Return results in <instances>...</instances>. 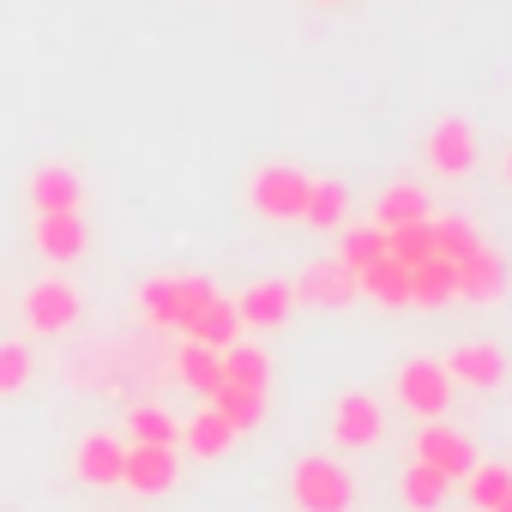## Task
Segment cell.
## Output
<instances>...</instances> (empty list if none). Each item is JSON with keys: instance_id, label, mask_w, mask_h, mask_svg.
<instances>
[{"instance_id": "8fae6325", "label": "cell", "mask_w": 512, "mask_h": 512, "mask_svg": "<svg viewBox=\"0 0 512 512\" xmlns=\"http://www.w3.org/2000/svg\"><path fill=\"white\" fill-rule=\"evenodd\" d=\"M85 217L79 211H43L37 217V247H43V260L49 266H73L79 253H85Z\"/></svg>"}, {"instance_id": "30bf717a", "label": "cell", "mask_w": 512, "mask_h": 512, "mask_svg": "<svg viewBox=\"0 0 512 512\" xmlns=\"http://www.w3.org/2000/svg\"><path fill=\"white\" fill-rule=\"evenodd\" d=\"M290 308H296V290H290V284H278V278H266V284H247V290L235 296V314H241V326H260V332L284 326V320H290Z\"/></svg>"}, {"instance_id": "9a60e30c", "label": "cell", "mask_w": 512, "mask_h": 512, "mask_svg": "<svg viewBox=\"0 0 512 512\" xmlns=\"http://www.w3.org/2000/svg\"><path fill=\"white\" fill-rule=\"evenodd\" d=\"M121 470H127V446L115 434H85L79 440V476L91 488H121Z\"/></svg>"}, {"instance_id": "836d02e7", "label": "cell", "mask_w": 512, "mask_h": 512, "mask_svg": "<svg viewBox=\"0 0 512 512\" xmlns=\"http://www.w3.org/2000/svg\"><path fill=\"white\" fill-rule=\"evenodd\" d=\"M506 181H512V151H506Z\"/></svg>"}, {"instance_id": "603a6c76", "label": "cell", "mask_w": 512, "mask_h": 512, "mask_svg": "<svg viewBox=\"0 0 512 512\" xmlns=\"http://www.w3.org/2000/svg\"><path fill=\"white\" fill-rule=\"evenodd\" d=\"M422 217H428V193L410 187V181L386 187L380 205H374V223H380V229H404V223H422Z\"/></svg>"}, {"instance_id": "44dd1931", "label": "cell", "mask_w": 512, "mask_h": 512, "mask_svg": "<svg viewBox=\"0 0 512 512\" xmlns=\"http://www.w3.org/2000/svg\"><path fill=\"white\" fill-rule=\"evenodd\" d=\"M217 356H223V380H229V386H253V392L272 386V356H266L260 344H241V338H235V344L217 350Z\"/></svg>"}, {"instance_id": "ac0fdd59", "label": "cell", "mask_w": 512, "mask_h": 512, "mask_svg": "<svg viewBox=\"0 0 512 512\" xmlns=\"http://www.w3.org/2000/svg\"><path fill=\"white\" fill-rule=\"evenodd\" d=\"M187 338H193V344H205V350H229V344L241 338V314H235V302H229V296H211V302L193 314Z\"/></svg>"}, {"instance_id": "9c48e42d", "label": "cell", "mask_w": 512, "mask_h": 512, "mask_svg": "<svg viewBox=\"0 0 512 512\" xmlns=\"http://www.w3.org/2000/svg\"><path fill=\"white\" fill-rule=\"evenodd\" d=\"M175 476H181L175 446H127V470H121V482H127L133 494H169Z\"/></svg>"}, {"instance_id": "7402d4cb", "label": "cell", "mask_w": 512, "mask_h": 512, "mask_svg": "<svg viewBox=\"0 0 512 512\" xmlns=\"http://www.w3.org/2000/svg\"><path fill=\"white\" fill-rule=\"evenodd\" d=\"M175 374H181V386H193V392H199V398H211V392H217V386H223V356H217V350H205V344H193V338H187V344H181V350H175Z\"/></svg>"}, {"instance_id": "2e32d148", "label": "cell", "mask_w": 512, "mask_h": 512, "mask_svg": "<svg viewBox=\"0 0 512 512\" xmlns=\"http://www.w3.org/2000/svg\"><path fill=\"white\" fill-rule=\"evenodd\" d=\"M446 302H458V266L428 253L422 266H410V308H446Z\"/></svg>"}, {"instance_id": "1f68e13d", "label": "cell", "mask_w": 512, "mask_h": 512, "mask_svg": "<svg viewBox=\"0 0 512 512\" xmlns=\"http://www.w3.org/2000/svg\"><path fill=\"white\" fill-rule=\"evenodd\" d=\"M31 374H37V356H31L19 338H7V344H0V398L25 392V386H31Z\"/></svg>"}, {"instance_id": "484cf974", "label": "cell", "mask_w": 512, "mask_h": 512, "mask_svg": "<svg viewBox=\"0 0 512 512\" xmlns=\"http://www.w3.org/2000/svg\"><path fill=\"white\" fill-rule=\"evenodd\" d=\"M386 253H392L398 266H422L428 253H434V217L404 223V229H386Z\"/></svg>"}, {"instance_id": "7a4b0ae2", "label": "cell", "mask_w": 512, "mask_h": 512, "mask_svg": "<svg viewBox=\"0 0 512 512\" xmlns=\"http://www.w3.org/2000/svg\"><path fill=\"white\" fill-rule=\"evenodd\" d=\"M290 500H296L302 512H350L356 482H350V470H344L338 458L314 452V458H302V464L290 470Z\"/></svg>"}, {"instance_id": "4fadbf2b", "label": "cell", "mask_w": 512, "mask_h": 512, "mask_svg": "<svg viewBox=\"0 0 512 512\" xmlns=\"http://www.w3.org/2000/svg\"><path fill=\"white\" fill-rule=\"evenodd\" d=\"M25 314H31L37 332H67V326L79 320V290L61 284V278H49V284H37V290L25 296Z\"/></svg>"}, {"instance_id": "52a82bcc", "label": "cell", "mask_w": 512, "mask_h": 512, "mask_svg": "<svg viewBox=\"0 0 512 512\" xmlns=\"http://www.w3.org/2000/svg\"><path fill=\"white\" fill-rule=\"evenodd\" d=\"M422 151H428L434 175H470L476 169V127L464 115H446V121H434V133H428Z\"/></svg>"}, {"instance_id": "277c9868", "label": "cell", "mask_w": 512, "mask_h": 512, "mask_svg": "<svg viewBox=\"0 0 512 512\" xmlns=\"http://www.w3.org/2000/svg\"><path fill=\"white\" fill-rule=\"evenodd\" d=\"M386 440V410L374 392H344L332 404V446L338 452H368Z\"/></svg>"}, {"instance_id": "f546056e", "label": "cell", "mask_w": 512, "mask_h": 512, "mask_svg": "<svg viewBox=\"0 0 512 512\" xmlns=\"http://www.w3.org/2000/svg\"><path fill=\"white\" fill-rule=\"evenodd\" d=\"M127 434H133V446H175V440H181V428H175L169 410H157V404H139V410L127 416Z\"/></svg>"}, {"instance_id": "f1b7e54d", "label": "cell", "mask_w": 512, "mask_h": 512, "mask_svg": "<svg viewBox=\"0 0 512 512\" xmlns=\"http://www.w3.org/2000/svg\"><path fill=\"white\" fill-rule=\"evenodd\" d=\"M338 260H344L350 272H368L374 260H386V229H380V223H368V229H350V235L338 241Z\"/></svg>"}, {"instance_id": "3957f363", "label": "cell", "mask_w": 512, "mask_h": 512, "mask_svg": "<svg viewBox=\"0 0 512 512\" xmlns=\"http://www.w3.org/2000/svg\"><path fill=\"white\" fill-rule=\"evenodd\" d=\"M247 205L260 217H272V223H290L308 205V175L290 169V163H266L260 175H253V187H247Z\"/></svg>"}, {"instance_id": "83f0119b", "label": "cell", "mask_w": 512, "mask_h": 512, "mask_svg": "<svg viewBox=\"0 0 512 512\" xmlns=\"http://www.w3.org/2000/svg\"><path fill=\"white\" fill-rule=\"evenodd\" d=\"M476 247H482V235H476V229H470L464 217H434V253H440V260L464 266Z\"/></svg>"}, {"instance_id": "d4e9b609", "label": "cell", "mask_w": 512, "mask_h": 512, "mask_svg": "<svg viewBox=\"0 0 512 512\" xmlns=\"http://www.w3.org/2000/svg\"><path fill=\"white\" fill-rule=\"evenodd\" d=\"M181 440H187V452H199V458H223V452H229V440H235V428L205 404V410L181 428Z\"/></svg>"}, {"instance_id": "6da1fadb", "label": "cell", "mask_w": 512, "mask_h": 512, "mask_svg": "<svg viewBox=\"0 0 512 512\" xmlns=\"http://www.w3.org/2000/svg\"><path fill=\"white\" fill-rule=\"evenodd\" d=\"M211 296H217L211 278H145V284H139V314H145L151 326H163V332H187L193 314H199Z\"/></svg>"}, {"instance_id": "4dcf8cb0", "label": "cell", "mask_w": 512, "mask_h": 512, "mask_svg": "<svg viewBox=\"0 0 512 512\" xmlns=\"http://www.w3.org/2000/svg\"><path fill=\"white\" fill-rule=\"evenodd\" d=\"M464 482H470V512H494L506 500V488H512V470L506 464H476Z\"/></svg>"}, {"instance_id": "8992f818", "label": "cell", "mask_w": 512, "mask_h": 512, "mask_svg": "<svg viewBox=\"0 0 512 512\" xmlns=\"http://www.w3.org/2000/svg\"><path fill=\"white\" fill-rule=\"evenodd\" d=\"M416 464H428V470H440L446 482H458V476H470V470H476V446H470V434H464V428L428 422V428L416 434Z\"/></svg>"}, {"instance_id": "cb8c5ba5", "label": "cell", "mask_w": 512, "mask_h": 512, "mask_svg": "<svg viewBox=\"0 0 512 512\" xmlns=\"http://www.w3.org/2000/svg\"><path fill=\"white\" fill-rule=\"evenodd\" d=\"M344 211H350V193H344V181H308L302 223H314V229H338V223H344Z\"/></svg>"}, {"instance_id": "5b68a950", "label": "cell", "mask_w": 512, "mask_h": 512, "mask_svg": "<svg viewBox=\"0 0 512 512\" xmlns=\"http://www.w3.org/2000/svg\"><path fill=\"white\" fill-rule=\"evenodd\" d=\"M398 398H404L422 422H440V410L452 404V374H446V362H428V356L404 362V368H398Z\"/></svg>"}, {"instance_id": "ffe728a7", "label": "cell", "mask_w": 512, "mask_h": 512, "mask_svg": "<svg viewBox=\"0 0 512 512\" xmlns=\"http://www.w3.org/2000/svg\"><path fill=\"white\" fill-rule=\"evenodd\" d=\"M211 410H217L235 434H247V428H260V422H266V392H253V386H229V380H223V386L211 392Z\"/></svg>"}, {"instance_id": "e575fe53", "label": "cell", "mask_w": 512, "mask_h": 512, "mask_svg": "<svg viewBox=\"0 0 512 512\" xmlns=\"http://www.w3.org/2000/svg\"><path fill=\"white\" fill-rule=\"evenodd\" d=\"M320 7H332V0H320Z\"/></svg>"}, {"instance_id": "5bb4252c", "label": "cell", "mask_w": 512, "mask_h": 512, "mask_svg": "<svg viewBox=\"0 0 512 512\" xmlns=\"http://www.w3.org/2000/svg\"><path fill=\"white\" fill-rule=\"evenodd\" d=\"M31 205H37V217H43V211H79V205H85V181H79L67 163H43V169L31 175Z\"/></svg>"}, {"instance_id": "ba28073f", "label": "cell", "mask_w": 512, "mask_h": 512, "mask_svg": "<svg viewBox=\"0 0 512 512\" xmlns=\"http://www.w3.org/2000/svg\"><path fill=\"white\" fill-rule=\"evenodd\" d=\"M290 290H296V302H308V308H344V302H356V272L332 253V260H314Z\"/></svg>"}, {"instance_id": "4316f807", "label": "cell", "mask_w": 512, "mask_h": 512, "mask_svg": "<svg viewBox=\"0 0 512 512\" xmlns=\"http://www.w3.org/2000/svg\"><path fill=\"white\" fill-rule=\"evenodd\" d=\"M446 488H452V482H446L440 470H428V464H410V470H404V506H410V512H440Z\"/></svg>"}, {"instance_id": "d6a6232c", "label": "cell", "mask_w": 512, "mask_h": 512, "mask_svg": "<svg viewBox=\"0 0 512 512\" xmlns=\"http://www.w3.org/2000/svg\"><path fill=\"white\" fill-rule=\"evenodd\" d=\"M494 512H512V488H506V500H500V506H494Z\"/></svg>"}, {"instance_id": "7c38bea8", "label": "cell", "mask_w": 512, "mask_h": 512, "mask_svg": "<svg viewBox=\"0 0 512 512\" xmlns=\"http://www.w3.org/2000/svg\"><path fill=\"white\" fill-rule=\"evenodd\" d=\"M446 374H452V386L464 380L476 392H494V386H506V356H500V344H458Z\"/></svg>"}, {"instance_id": "d6986e66", "label": "cell", "mask_w": 512, "mask_h": 512, "mask_svg": "<svg viewBox=\"0 0 512 512\" xmlns=\"http://www.w3.org/2000/svg\"><path fill=\"white\" fill-rule=\"evenodd\" d=\"M356 290L374 296L380 308H410V266H398L386 253V260H374L368 272H356Z\"/></svg>"}, {"instance_id": "e0dca14e", "label": "cell", "mask_w": 512, "mask_h": 512, "mask_svg": "<svg viewBox=\"0 0 512 512\" xmlns=\"http://www.w3.org/2000/svg\"><path fill=\"white\" fill-rule=\"evenodd\" d=\"M500 290H506V260L482 241L470 260L458 266V296H464V302H494Z\"/></svg>"}]
</instances>
